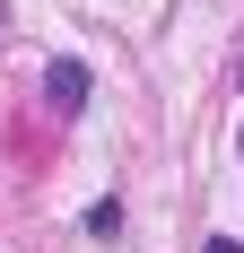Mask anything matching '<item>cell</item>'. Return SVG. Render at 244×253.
Here are the masks:
<instances>
[{
	"instance_id": "6da1fadb",
	"label": "cell",
	"mask_w": 244,
	"mask_h": 253,
	"mask_svg": "<svg viewBox=\"0 0 244 253\" xmlns=\"http://www.w3.org/2000/svg\"><path fill=\"white\" fill-rule=\"evenodd\" d=\"M87 87H96V79H87V61H52V70H44V105H52V114H79V105H87Z\"/></svg>"
},
{
	"instance_id": "7a4b0ae2",
	"label": "cell",
	"mask_w": 244,
	"mask_h": 253,
	"mask_svg": "<svg viewBox=\"0 0 244 253\" xmlns=\"http://www.w3.org/2000/svg\"><path fill=\"white\" fill-rule=\"evenodd\" d=\"M87 236H96V245H114V236H122V201H96V210H87Z\"/></svg>"
},
{
	"instance_id": "3957f363",
	"label": "cell",
	"mask_w": 244,
	"mask_h": 253,
	"mask_svg": "<svg viewBox=\"0 0 244 253\" xmlns=\"http://www.w3.org/2000/svg\"><path fill=\"white\" fill-rule=\"evenodd\" d=\"M201 253H244V245H236V236H209V245H201Z\"/></svg>"
},
{
	"instance_id": "277c9868",
	"label": "cell",
	"mask_w": 244,
	"mask_h": 253,
	"mask_svg": "<svg viewBox=\"0 0 244 253\" xmlns=\"http://www.w3.org/2000/svg\"><path fill=\"white\" fill-rule=\"evenodd\" d=\"M236 149H244V140H236Z\"/></svg>"
}]
</instances>
